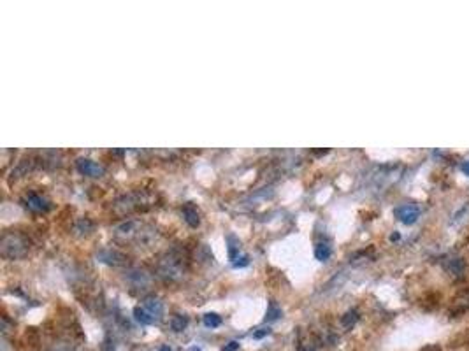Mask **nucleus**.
<instances>
[{
	"label": "nucleus",
	"instance_id": "nucleus-8",
	"mask_svg": "<svg viewBox=\"0 0 469 351\" xmlns=\"http://www.w3.org/2000/svg\"><path fill=\"white\" fill-rule=\"evenodd\" d=\"M102 262L105 263H113V265H123L125 263V255L118 253V251H105V253H101Z\"/></svg>",
	"mask_w": 469,
	"mask_h": 351
},
{
	"label": "nucleus",
	"instance_id": "nucleus-4",
	"mask_svg": "<svg viewBox=\"0 0 469 351\" xmlns=\"http://www.w3.org/2000/svg\"><path fill=\"white\" fill-rule=\"evenodd\" d=\"M444 271L453 277H462L466 274V263L462 258H450L443 263Z\"/></svg>",
	"mask_w": 469,
	"mask_h": 351
},
{
	"label": "nucleus",
	"instance_id": "nucleus-20",
	"mask_svg": "<svg viewBox=\"0 0 469 351\" xmlns=\"http://www.w3.org/2000/svg\"><path fill=\"white\" fill-rule=\"evenodd\" d=\"M158 351H172V350H171V348H169V346H160V350H158Z\"/></svg>",
	"mask_w": 469,
	"mask_h": 351
},
{
	"label": "nucleus",
	"instance_id": "nucleus-11",
	"mask_svg": "<svg viewBox=\"0 0 469 351\" xmlns=\"http://www.w3.org/2000/svg\"><path fill=\"white\" fill-rule=\"evenodd\" d=\"M186 325H188V318L184 316V314H174L171 320V328L174 332H183L184 328H186Z\"/></svg>",
	"mask_w": 469,
	"mask_h": 351
},
{
	"label": "nucleus",
	"instance_id": "nucleus-18",
	"mask_svg": "<svg viewBox=\"0 0 469 351\" xmlns=\"http://www.w3.org/2000/svg\"><path fill=\"white\" fill-rule=\"evenodd\" d=\"M239 350V343L237 341H231V343L227 344L225 348H223L222 351H237Z\"/></svg>",
	"mask_w": 469,
	"mask_h": 351
},
{
	"label": "nucleus",
	"instance_id": "nucleus-15",
	"mask_svg": "<svg viewBox=\"0 0 469 351\" xmlns=\"http://www.w3.org/2000/svg\"><path fill=\"white\" fill-rule=\"evenodd\" d=\"M227 243H229V258H231V260H237L239 243L235 241L234 235H229V237H227Z\"/></svg>",
	"mask_w": 469,
	"mask_h": 351
},
{
	"label": "nucleus",
	"instance_id": "nucleus-1",
	"mask_svg": "<svg viewBox=\"0 0 469 351\" xmlns=\"http://www.w3.org/2000/svg\"><path fill=\"white\" fill-rule=\"evenodd\" d=\"M28 250L26 243L20 235H4L2 243H0V251L4 258H20L23 256Z\"/></svg>",
	"mask_w": 469,
	"mask_h": 351
},
{
	"label": "nucleus",
	"instance_id": "nucleus-12",
	"mask_svg": "<svg viewBox=\"0 0 469 351\" xmlns=\"http://www.w3.org/2000/svg\"><path fill=\"white\" fill-rule=\"evenodd\" d=\"M357 320H359V311L350 309V311H346V313H344L343 318H341V325H343L344 328H352V326L357 323Z\"/></svg>",
	"mask_w": 469,
	"mask_h": 351
},
{
	"label": "nucleus",
	"instance_id": "nucleus-7",
	"mask_svg": "<svg viewBox=\"0 0 469 351\" xmlns=\"http://www.w3.org/2000/svg\"><path fill=\"white\" fill-rule=\"evenodd\" d=\"M143 307L148 311V313L151 314V316L155 318V320H160V318H162V314H163V305H162V302H160L156 297H146V299H144Z\"/></svg>",
	"mask_w": 469,
	"mask_h": 351
},
{
	"label": "nucleus",
	"instance_id": "nucleus-17",
	"mask_svg": "<svg viewBox=\"0 0 469 351\" xmlns=\"http://www.w3.org/2000/svg\"><path fill=\"white\" fill-rule=\"evenodd\" d=\"M269 334H271V330L264 326V328H259V330L253 334V339H262V337H265V335H269Z\"/></svg>",
	"mask_w": 469,
	"mask_h": 351
},
{
	"label": "nucleus",
	"instance_id": "nucleus-14",
	"mask_svg": "<svg viewBox=\"0 0 469 351\" xmlns=\"http://www.w3.org/2000/svg\"><path fill=\"white\" fill-rule=\"evenodd\" d=\"M204 325L209 326V328H216V326L222 325V318L218 316L216 313H208L204 314Z\"/></svg>",
	"mask_w": 469,
	"mask_h": 351
},
{
	"label": "nucleus",
	"instance_id": "nucleus-10",
	"mask_svg": "<svg viewBox=\"0 0 469 351\" xmlns=\"http://www.w3.org/2000/svg\"><path fill=\"white\" fill-rule=\"evenodd\" d=\"M134 316H135V320L141 323V325H153V323L156 322L155 318L151 316V314L148 313L144 307H141V305H137V307L134 309Z\"/></svg>",
	"mask_w": 469,
	"mask_h": 351
},
{
	"label": "nucleus",
	"instance_id": "nucleus-16",
	"mask_svg": "<svg viewBox=\"0 0 469 351\" xmlns=\"http://www.w3.org/2000/svg\"><path fill=\"white\" fill-rule=\"evenodd\" d=\"M248 263H250V256H241V258H237V262H234V267L239 269V267H246Z\"/></svg>",
	"mask_w": 469,
	"mask_h": 351
},
{
	"label": "nucleus",
	"instance_id": "nucleus-13",
	"mask_svg": "<svg viewBox=\"0 0 469 351\" xmlns=\"http://www.w3.org/2000/svg\"><path fill=\"white\" fill-rule=\"evenodd\" d=\"M281 316V307L274 301L269 302L267 305V314H265V322H276L278 318Z\"/></svg>",
	"mask_w": 469,
	"mask_h": 351
},
{
	"label": "nucleus",
	"instance_id": "nucleus-9",
	"mask_svg": "<svg viewBox=\"0 0 469 351\" xmlns=\"http://www.w3.org/2000/svg\"><path fill=\"white\" fill-rule=\"evenodd\" d=\"M331 255H332V248L329 243H318L314 246V256H316V260H320V262L329 260Z\"/></svg>",
	"mask_w": 469,
	"mask_h": 351
},
{
	"label": "nucleus",
	"instance_id": "nucleus-5",
	"mask_svg": "<svg viewBox=\"0 0 469 351\" xmlns=\"http://www.w3.org/2000/svg\"><path fill=\"white\" fill-rule=\"evenodd\" d=\"M26 205H28L32 211H39V213L50 209V202L42 195H37V193H30V195L26 197Z\"/></svg>",
	"mask_w": 469,
	"mask_h": 351
},
{
	"label": "nucleus",
	"instance_id": "nucleus-19",
	"mask_svg": "<svg viewBox=\"0 0 469 351\" xmlns=\"http://www.w3.org/2000/svg\"><path fill=\"white\" fill-rule=\"evenodd\" d=\"M462 171H464V174L469 176V160H468V162H464V165H462Z\"/></svg>",
	"mask_w": 469,
	"mask_h": 351
},
{
	"label": "nucleus",
	"instance_id": "nucleus-3",
	"mask_svg": "<svg viewBox=\"0 0 469 351\" xmlns=\"http://www.w3.org/2000/svg\"><path fill=\"white\" fill-rule=\"evenodd\" d=\"M76 165H78V171H79L81 174L90 176V177H99V176L104 172L101 165H97L95 162H92V160L88 158H79Z\"/></svg>",
	"mask_w": 469,
	"mask_h": 351
},
{
	"label": "nucleus",
	"instance_id": "nucleus-2",
	"mask_svg": "<svg viewBox=\"0 0 469 351\" xmlns=\"http://www.w3.org/2000/svg\"><path fill=\"white\" fill-rule=\"evenodd\" d=\"M395 218L404 225H411L420 218V207L417 204H402L394 211Z\"/></svg>",
	"mask_w": 469,
	"mask_h": 351
},
{
	"label": "nucleus",
	"instance_id": "nucleus-6",
	"mask_svg": "<svg viewBox=\"0 0 469 351\" xmlns=\"http://www.w3.org/2000/svg\"><path fill=\"white\" fill-rule=\"evenodd\" d=\"M183 216H184V222L188 223L192 228H197L199 225H201V214H199L197 207L193 204H186L183 207Z\"/></svg>",
	"mask_w": 469,
	"mask_h": 351
}]
</instances>
